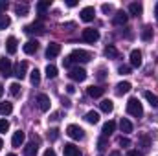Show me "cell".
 I'll use <instances>...</instances> for the list:
<instances>
[{
	"label": "cell",
	"instance_id": "obj_1",
	"mask_svg": "<svg viewBox=\"0 0 158 156\" xmlns=\"http://www.w3.org/2000/svg\"><path fill=\"white\" fill-rule=\"evenodd\" d=\"M127 112L134 117L143 116V107H142V103L138 101V97H131V99L127 101Z\"/></svg>",
	"mask_w": 158,
	"mask_h": 156
},
{
	"label": "cell",
	"instance_id": "obj_2",
	"mask_svg": "<svg viewBox=\"0 0 158 156\" xmlns=\"http://www.w3.org/2000/svg\"><path fill=\"white\" fill-rule=\"evenodd\" d=\"M70 59H72V63H88L92 59V53L86 50H74L70 53Z\"/></svg>",
	"mask_w": 158,
	"mask_h": 156
},
{
	"label": "cell",
	"instance_id": "obj_3",
	"mask_svg": "<svg viewBox=\"0 0 158 156\" xmlns=\"http://www.w3.org/2000/svg\"><path fill=\"white\" fill-rule=\"evenodd\" d=\"M24 31H26L28 35H42V33H44V24H42L40 20H35V22L24 26Z\"/></svg>",
	"mask_w": 158,
	"mask_h": 156
},
{
	"label": "cell",
	"instance_id": "obj_4",
	"mask_svg": "<svg viewBox=\"0 0 158 156\" xmlns=\"http://www.w3.org/2000/svg\"><path fill=\"white\" fill-rule=\"evenodd\" d=\"M83 40H85V42H90V44L98 42V40H99V31L94 30V28H85V30H83Z\"/></svg>",
	"mask_w": 158,
	"mask_h": 156
},
{
	"label": "cell",
	"instance_id": "obj_5",
	"mask_svg": "<svg viewBox=\"0 0 158 156\" xmlns=\"http://www.w3.org/2000/svg\"><path fill=\"white\" fill-rule=\"evenodd\" d=\"M0 76H2V77H9V76H13V64H11V61L6 59V57L0 59Z\"/></svg>",
	"mask_w": 158,
	"mask_h": 156
},
{
	"label": "cell",
	"instance_id": "obj_6",
	"mask_svg": "<svg viewBox=\"0 0 158 156\" xmlns=\"http://www.w3.org/2000/svg\"><path fill=\"white\" fill-rule=\"evenodd\" d=\"M66 134H68L72 140H83V138H85V130H83L79 125H68V127H66Z\"/></svg>",
	"mask_w": 158,
	"mask_h": 156
},
{
	"label": "cell",
	"instance_id": "obj_7",
	"mask_svg": "<svg viewBox=\"0 0 158 156\" xmlns=\"http://www.w3.org/2000/svg\"><path fill=\"white\" fill-rule=\"evenodd\" d=\"M26 72H28V63H17L15 64V68H13V76L19 79V81H22V79L26 77Z\"/></svg>",
	"mask_w": 158,
	"mask_h": 156
},
{
	"label": "cell",
	"instance_id": "obj_8",
	"mask_svg": "<svg viewBox=\"0 0 158 156\" xmlns=\"http://www.w3.org/2000/svg\"><path fill=\"white\" fill-rule=\"evenodd\" d=\"M79 15H81V20H83V22H92L94 17H96V9H94L92 6H86V7L81 9Z\"/></svg>",
	"mask_w": 158,
	"mask_h": 156
},
{
	"label": "cell",
	"instance_id": "obj_9",
	"mask_svg": "<svg viewBox=\"0 0 158 156\" xmlns=\"http://www.w3.org/2000/svg\"><path fill=\"white\" fill-rule=\"evenodd\" d=\"M70 79L72 81H77V83H81V81H85L86 79V72L83 70V68H79V66H76V68H70Z\"/></svg>",
	"mask_w": 158,
	"mask_h": 156
},
{
	"label": "cell",
	"instance_id": "obj_10",
	"mask_svg": "<svg viewBox=\"0 0 158 156\" xmlns=\"http://www.w3.org/2000/svg\"><path fill=\"white\" fill-rule=\"evenodd\" d=\"M37 143H39V138L33 136V142L24 147V156H37V151H39V145Z\"/></svg>",
	"mask_w": 158,
	"mask_h": 156
},
{
	"label": "cell",
	"instance_id": "obj_11",
	"mask_svg": "<svg viewBox=\"0 0 158 156\" xmlns=\"http://www.w3.org/2000/svg\"><path fill=\"white\" fill-rule=\"evenodd\" d=\"M37 105H39L40 112H48L50 110V97L46 94H39L37 96Z\"/></svg>",
	"mask_w": 158,
	"mask_h": 156
},
{
	"label": "cell",
	"instance_id": "obj_12",
	"mask_svg": "<svg viewBox=\"0 0 158 156\" xmlns=\"http://www.w3.org/2000/svg\"><path fill=\"white\" fill-rule=\"evenodd\" d=\"M59 53H61V44H57V42H52V44L46 48V57H48V59H55Z\"/></svg>",
	"mask_w": 158,
	"mask_h": 156
},
{
	"label": "cell",
	"instance_id": "obj_13",
	"mask_svg": "<svg viewBox=\"0 0 158 156\" xmlns=\"http://www.w3.org/2000/svg\"><path fill=\"white\" fill-rule=\"evenodd\" d=\"M63 154L64 156H83L81 151H79V147H76L74 143H66V145L63 147Z\"/></svg>",
	"mask_w": 158,
	"mask_h": 156
},
{
	"label": "cell",
	"instance_id": "obj_14",
	"mask_svg": "<svg viewBox=\"0 0 158 156\" xmlns=\"http://www.w3.org/2000/svg\"><path fill=\"white\" fill-rule=\"evenodd\" d=\"M22 50H24V53L33 55V53H37V50H39V42H37V40H28V42L22 46Z\"/></svg>",
	"mask_w": 158,
	"mask_h": 156
},
{
	"label": "cell",
	"instance_id": "obj_15",
	"mask_svg": "<svg viewBox=\"0 0 158 156\" xmlns=\"http://www.w3.org/2000/svg\"><path fill=\"white\" fill-rule=\"evenodd\" d=\"M131 66H134V68L142 66V51L140 50H132L131 51Z\"/></svg>",
	"mask_w": 158,
	"mask_h": 156
},
{
	"label": "cell",
	"instance_id": "obj_16",
	"mask_svg": "<svg viewBox=\"0 0 158 156\" xmlns=\"http://www.w3.org/2000/svg\"><path fill=\"white\" fill-rule=\"evenodd\" d=\"M24 140H26V134H24L22 130H17V132L13 134V138H11V145H13V147H20V145L24 143Z\"/></svg>",
	"mask_w": 158,
	"mask_h": 156
},
{
	"label": "cell",
	"instance_id": "obj_17",
	"mask_svg": "<svg viewBox=\"0 0 158 156\" xmlns=\"http://www.w3.org/2000/svg\"><path fill=\"white\" fill-rule=\"evenodd\" d=\"M127 20H129V15H127L125 11H116V15H114V18H112V22H114L116 26L127 24Z\"/></svg>",
	"mask_w": 158,
	"mask_h": 156
},
{
	"label": "cell",
	"instance_id": "obj_18",
	"mask_svg": "<svg viewBox=\"0 0 158 156\" xmlns=\"http://www.w3.org/2000/svg\"><path fill=\"white\" fill-rule=\"evenodd\" d=\"M86 94L90 96V97H101L103 94H105V88H101V86H88L86 88Z\"/></svg>",
	"mask_w": 158,
	"mask_h": 156
},
{
	"label": "cell",
	"instance_id": "obj_19",
	"mask_svg": "<svg viewBox=\"0 0 158 156\" xmlns=\"http://www.w3.org/2000/svg\"><path fill=\"white\" fill-rule=\"evenodd\" d=\"M143 97L149 101V105H151L153 109H158V96H155V94L149 92V90H145V92H143Z\"/></svg>",
	"mask_w": 158,
	"mask_h": 156
},
{
	"label": "cell",
	"instance_id": "obj_20",
	"mask_svg": "<svg viewBox=\"0 0 158 156\" xmlns=\"http://www.w3.org/2000/svg\"><path fill=\"white\" fill-rule=\"evenodd\" d=\"M6 50H7L9 55L17 53V39H15V37H9V39L6 40Z\"/></svg>",
	"mask_w": 158,
	"mask_h": 156
},
{
	"label": "cell",
	"instance_id": "obj_21",
	"mask_svg": "<svg viewBox=\"0 0 158 156\" xmlns=\"http://www.w3.org/2000/svg\"><path fill=\"white\" fill-rule=\"evenodd\" d=\"M142 11H143V6H142L140 2H132V4L129 6V13H131V15H134V17L142 15Z\"/></svg>",
	"mask_w": 158,
	"mask_h": 156
},
{
	"label": "cell",
	"instance_id": "obj_22",
	"mask_svg": "<svg viewBox=\"0 0 158 156\" xmlns=\"http://www.w3.org/2000/svg\"><path fill=\"white\" fill-rule=\"evenodd\" d=\"M129 90H131V83H129V81H123V83H118V84H116V94H118V96L127 94Z\"/></svg>",
	"mask_w": 158,
	"mask_h": 156
},
{
	"label": "cell",
	"instance_id": "obj_23",
	"mask_svg": "<svg viewBox=\"0 0 158 156\" xmlns=\"http://www.w3.org/2000/svg\"><path fill=\"white\" fill-rule=\"evenodd\" d=\"M99 109H101L103 112H107V114H110V112L114 110V103H112L110 99H103V101L99 103Z\"/></svg>",
	"mask_w": 158,
	"mask_h": 156
},
{
	"label": "cell",
	"instance_id": "obj_24",
	"mask_svg": "<svg viewBox=\"0 0 158 156\" xmlns=\"http://www.w3.org/2000/svg\"><path fill=\"white\" fill-rule=\"evenodd\" d=\"M114 130H116V123H114V121H107V123L103 125V130H101V132H103V136H110Z\"/></svg>",
	"mask_w": 158,
	"mask_h": 156
},
{
	"label": "cell",
	"instance_id": "obj_25",
	"mask_svg": "<svg viewBox=\"0 0 158 156\" xmlns=\"http://www.w3.org/2000/svg\"><path fill=\"white\" fill-rule=\"evenodd\" d=\"M153 33H155V31H153V28H151V26H145V28L142 30L140 37H142V40H145V42H147V40L153 39Z\"/></svg>",
	"mask_w": 158,
	"mask_h": 156
},
{
	"label": "cell",
	"instance_id": "obj_26",
	"mask_svg": "<svg viewBox=\"0 0 158 156\" xmlns=\"http://www.w3.org/2000/svg\"><path fill=\"white\" fill-rule=\"evenodd\" d=\"M119 129H121V132H132V123H131L129 119L121 117V121H119Z\"/></svg>",
	"mask_w": 158,
	"mask_h": 156
},
{
	"label": "cell",
	"instance_id": "obj_27",
	"mask_svg": "<svg viewBox=\"0 0 158 156\" xmlns=\"http://www.w3.org/2000/svg\"><path fill=\"white\" fill-rule=\"evenodd\" d=\"M105 55H107L109 59H118V57H119V51L114 48V46H107V48H105Z\"/></svg>",
	"mask_w": 158,
	"mask_h": 156
},
{
	"label": "cell",
	"instance_id": "obj_28",
	"mask_svg": "<svg viewBox=\"0 0 158 156\" xmlns=\"http://www.w3.org/2000/svg\"><path fill=\"white\" fill-rule=\"evenodd\" d=\"M28 11H30V7H28L26 4H17V6H15V13H17L19 17H24V15H28Z\"/></svg>",
	"mask_w": 158,
	"mask_h": 156
},
{
	"label": "cell",
	"instance_id": "obj_29",
	"mask_svg": "<svg viewBox=\"0 0 158 156\" xmlns=\"http://www.w3.org/2000/svg\"><path fill=\"white\" fill-rule=\"evenodd\" d=\"M11 112H13V105H11V103L6 101V103L0 105V114H2V116H9Z\"/></svg>",
	"mask_w": 158,
	"mask_h": 156
},
{
	"label": "cell",
	"instance_id": "obj_30",
	"mask_svg": "<svg viewBox=\"0 0 158 156\" xmlns=\"http://www.w3.org/2000/svg\"><path fill=\"white\" fill-rule=\"evenodd\" d=\"M85 119H86L88 123L96 125V123L99 121V114H98V112H94V110H90V112H86V116H85Z\"/></svg>",
	"mask_w": 158,
	"mask_h": 156
},
{
	"label": "cell",
	"instance_id": "obj_31",
	"mask_svg": "<svg viewBox=\"0 0 158 156\" xmlns=\"http://www.w3.org/2000/svg\"><path fill=\"white\" fill-rule=\"evenodd\" d=\"M48 7H50V0H42V2H39V4H37V11H39L40 17L46 13V9H48Z\"/></svg>",
	"mask_w": 158,
	"mask_h": 156
},
{
	"label": "cell",
	"instance_id": "obj_32",
	"mask_svg": "<svg viewBox=\"0 0 158 156\" xmlns=\"http://www.w3.org/2000/svg\"><path fill=\"white\" fill-rule=\"evenodd\" d=\"M46 77H48V79L57 77V66H53V64H48V66H46Z\"/></svg>",
	"mask_w": 158,
	"mask_h": 156
},
{
	"label": "cell",
	"instance_id": "obj_33",
	"mask_svg": "<svg viewBox=\"0 0 158 156\" xmlns=\"http://www.w3.org/2000/svg\"><path fill=\"white\" fill-rule=\"evenodd\" d=\"M30 81H31V84H39L40 83V72L35 68V70H31V74H30Z\"/></svg>",
	"mask_w": 158,
	"mask_h": 156
},
{
	"label": "cell",
	"instance_id": "obj_34",
	"mask_svg": "<svg viewBox=\"0 0 158 156\" xmlns=\"http://www.w3.org/2000/svg\"><path fill=\"white\" fill-rule=\"evenodd\" d=\"M9 94H11L13 97H19V96H20V84H19V83H13V84L9 86Z\"/></svg>",
	"mask_w": 158,
	"mask_h": 156
},
{
	"label": "cell",
	"instance_id": "obj_35",
	"mask_svg": "<svg viewBox=\"0 0 158 156\" xmlns=\"http://www.w3.org/2000/svg\"><path fill=\"white\" fill-rule=\"evenodd\" d=\"M9 24H11V18H9L7 15H0V30L9 28Z\"/></svg>",
	"mask_w": 158,
	"mask_h": 156
},
{
	"label": "cell",
	"instance_id": "obj_36",
	"mask_svg": "<svg viewBox=\"0 0 158 156\" xmlns=\"http://www.w3.org/2000/svg\"><path fill=\"white\" fill-rule=\"evenodd\" d=\"M138 140L142 142V145H143L145 149L151 145V140H149V136H147V134H140V136H138Z\"/></svg>",
	"mask_w": 158,
	"mask_h": 156
},
{
	"label": "cell",
	"instance_id": "obj_37",
	"mask_svg": "<svg viewBox=\"0 0 158 156\" xmlns=\"http://www.w3.org/2000/svg\"><path fill=\"white\" fill-rule=\"evenodd\" d=\"M98 149H99V151H105V149H107V136H101V138L98 140Z\"/></svg>",
	"mask_w": 158,
	"mask_h": 156
},
{
	"label": "cell",
	"instance_id": "obj_38",
	"mask_svg": "<svg viewBox=\"0 0 158 156\" xmlns=\"http://www.w3.org/2000/svg\"><path fill=\"white\" fill-rule=\"evenodd\" d=\"M101 11H103L105 15H109V13L114 11V6H112V4H103V6H101Z\"/></svg>",
	"mask_w": 158,
	"mask_h": 156
},
{
	"label": "cell",
	"instance_id": "obj_39",
	"mask_svg": "<svg viewBox=\"0 0 158 156\" xmlns=\"http://www.w3.org/2000/svg\"><path fill=\"white\" fill-rule=\"evenodd\" d=\"M9 130V121L7 119H0V132H7Z\"/></svg>",
	"mask_w": 158,
	"mask_h": 156
},
{
	"label": "cell",
	"instance_id": "obj_40",
	"mask_svg": "<svg viewBox=\"0 0 158 156\" xmlns=\"http://www.w3.org/2000/svg\"><path fill=\"white\" fill-rule=\"evenodd\" d=\"M48 138H50L52 142H55V140L59 138V130H57V129H52V130L48 132Z\"/></svg>",
	"mask_w": 158,
	"mask_h": 156
},
{
	"label": "cell",
	"instance_id": "obj_41",
	"mask_svg": "<svg viewBox=\"0 0 158 156\" xmlns=\"http://www.w3.org/2000/svg\"><path fill=\"white\" fill-rule=\"evenodd\" d=\"M118 72L121 74V76H127V74L131 72V66H127V64H123V66H119V68H118Z\"/></svg>",
	"mask_w": 158,
	"mask_h": 156
},
{
	"label": "cell",
	"instance_id": "obj_42",
	"mask_svg": "<svg viewBox=\"0 0 158 156\" xmlns=\"http://www.w3.org/2000/svg\"><path fill=\"white\" fill-rule=\"evenodd\" d=\"M63 66H64V68H72V59H70V55L63 59Z\"/></svg>",
	"mask_w": 158,
	"mask_h": 156
},
{
	"label": "cell",
	"instance_id": "obj_43",
	"mask_svg": "<svg viewBox=\"0 0 158 156\" xmlns=\"http://www.w3.org/2000/svg\"><path fill=\"white\" fill-rule=\"evenodd\" d=\"M119 145H121V147H129V145H131V140L121 136V138H119Z\"/></svg>",
	"mask_w": 158,
	"mask_h": 156
},
{
	"label": "cell",
	"instance_id": "obj_44",
	"mask_svg": "<svg viewBox=\"0 0 158 156\" xmlns=\"http://www.w3.org/2000/svg\"><path fill=\"white\" fill-rule=\"evenodd\" d=\"M6 9H7V2L6 0H0V15H4Z\"/></svg>",
	"mask_w": 158,
	"mask_h": 156
},
{
	"label": "cell",
	"instance_id": "obj_45",
	"mask_svg": "<svg viewBox=\"0 0 158 156\" xmlns=\"http://www.w3.org/2000/svg\"><path fill=\"white\" fill-rule=\"evenodd\" d=\"M42 156H55V151H53V149H46Z\"/></svg>",
	"mask_w": 158,
	"mask_h": 156
},
{
	"label": "cell",
	"instance_id": "obj_46",
	"mask_svg": "<svg viewBox=\"0 0 158 156\" xmlns=\"http://www.w3.org/2000/svg\"><path fill=\"white\" fill-rule=\"evenodd\" d=\"M66 6H68V7H76L77 2H76V0H66Z\"/></svg>",
	"mask_w": 158,
	"mask_h": 156
},
{
	"label": "cell",
	"instance_id": "obj_47",
	"mask_svg": "<svg viewBox=\"0 0 158 156\" xmlns=\"http://www.w3.org/2000/svg\"><path fill=\"white\" fill-rule=\"evenodd\" d=\"M66 92H68V94H74V92H76V86H74V84H68V86H66Z\"/></svg>",
	"mask_w": 158,
	"mask_h": 156
},
{
	"label": "cell",
	"instance_id": "obj_48",
	"mask_svg": "<svg viewBox=\"0 0 158 156\" xmlns=\"http://www.w3.org/2000/svg\"><path fill=\"white\" fill-rule=\"evenodd\" d=\"M127 156H143V154H142V153H138V151H129Z\"/></svg>",
	"mask_w": 158,
	"mask_h": 156
},
{
	"label": "cell",
	"instance_id": "obj_49",
	"mask_svg": "<svg viewBox=\"0 0 158 156\" xmlns=\"http://www.w3.org/2000/svg\"><path fill=\"white\" fill-rule=\"evenodd\" d=\"M63 105H64V107H66V109H68V107H70V105H72V103H70V101H68V99H63Z\"/></svg>",
	"mask_w": 158,
	"mask_h": 156
},
{
	"label": "cell",
	"instance_id": "obj_50",
	"mask_svg": "<svg viewBox=\"0 0 158 156\" xmlns=\"http://www.w3.org/2000/svg\"><path fill=\"white\" fill-rule=\"evenodd\" d=\"M99 79H105V70H103V68L99 70Z\"/></svg>",
	"mask_w": 158,
	"mask_h": 156
},
{
	"label": "cell",
	"instance_id": "obj_51",
	"mask_svg": "<svg viewBox=\"0 0 158 156\" xmlns=\"http://www.w3.org/2000/svg\"><path fill=\"white\" fill-rule=\"evenodd\" d=\"M4 96V84H0V97Z\"/></svg>",
	"mask_w": 158,
	"mask_h": 156
},
{
	"label": "cell",
	"instance_id": "obj_52",
	"mask_svg": "<svg viewBox=\"0 0 158 156\" xmlns=\"http://www.w3.org/2000/svg\"><path fill=\"white\" fill-rule=\"evenodd\" d=\"M155 15H156V20H158V4H156V7H155Z\"/></svg>",
	"mask_w": 158,
	"mask_h": 156
},
{
	"label": "cell",
	"instance_id": "obj_53",
	"mask_svg": "<svg viewBox=\"0 0 158 156\" xmlns=\"http://www.w3.org/2000/svg\"><path fill=\"white\" fill-rule=\"evenodd\" d=\"M2 147H4V142H2V138H0V149H2Z\"/></svg>",
	"mask_w": 158,
	"mask_h": 156
},
{
	"label": "cell",
	"instance_id": "obj_54",
	"mask_svg": "<svg viewBox=\"0 0 158 156\" xmlns=\"http://www.w3.org/2000/svg\"><path fill=\"white\" fill-rule=\"evenodd\" d=\"M110 156H119V153H112V154H110Z\"/></svg>",
	"mask_w": 158,
	"mask_h": 156
},
{
	"label": "cell",
	"instance_id": "obj_55",
	"mask_svg": "<svg viewBox=\"0 0 158 156\" xmlns=\"http://www.w3.org/2000/svg\"><path fill=\"white\" fill-rule=\"evenodd\" d=\"M7 156H15V154H7Z\"/></svg>",
	"mask_w": 158,
	"mask_h": 156
}]
</instances>
